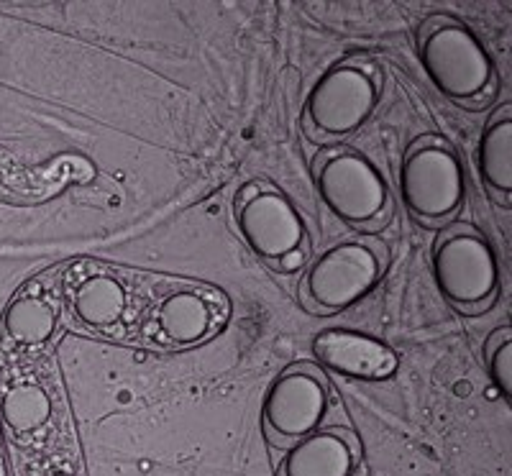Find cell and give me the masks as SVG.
Returning <instances> with one entry per match:
<instances>
[{
  "mask_svg": "<svg viewBox=\"0 0 512 476\" xmlns=\"http://www.w3.org/2000/svg\"><path fill=\"white\" fill-rule=\"evenodd\" d=\"M418 57L433 85L454 100L477 98L492 80L489 54L472 31L451 18H436L423 26Z\"/></svg>",
  "mask_w": 512,
  "mask_h": 476,
  "instance_id": "1",
  "label": "cell"
},
{
  "mask_svg": "<svg viewBox=\"0 0 512 476\" xmlns=\"http://www.w3.org/2000/svg\"><path fill=\"white\" fill-rule=\"evenodd\" d=\"M433 277L446 300L472 308L492 300L500 282L495 251L469 226H451L433 246Z\"/></svg>",
  "mask_w": 512,
  "mask_h": 476,
  "instance_id": "2",
  "label": "cell"
},
{
  "mask_svg": "<svg viewBox=\"0 0 512 476\" xmlns=\"http://www.w3.org/2000/svg\"><path fill=\"white\" fill-rule=\"evenodd\" d=\"M400 190L405 205L425 221L454 213L464 200V172L451 146L433 136L415 141L402 159Z\"/></svg>",
  "mask_w": 512,
  "mask_h": 476,
  "instance_id": "3",
  "label": "cell"
},
{
  "mask_svg": "<svg viewBox=\"0 0 512 476\" xmlns=\"http://www.w3.org/2000/svg\"><path fill=\"white\" fill-rule=\"evenodd\" d=\"M315 187L323 203L349 223L374 221L387 205V185L372 162L349 149H328L315 159Z\"/></svg>",
  "mask_w": 512,
  "mask_h": 476,
  "instance_id": "4",
  "label": "cell"
},
{
  "mask_svg": "<svg viewBox=\"0 0 512 476\" xmlns=\"http://www.w3.org/2000/svg\"><path fill=\"white\" fill-rule=\"evenodd\" d=\"M382 274L379 249L369 241H344L315 259L303 295L318 310H344L374 287Z\"/></svg>",
  "mask_w": 512,
  "mask_h": 476,
  "instance_id": "5",
  "label": "cell"
},
{
  "mask_svg": "<svg viewBox=\"0 0 512 476\" xmlns=\"http://www.w3.org/2000/svg\"><path fill=\"white\" fill-rule=\"evenodd\" d=\"M328 387L313 364H295L274 379L264 400V428L274 443H295L323 423Z\"/></svg>",
  "mask_w": 512,
  "mask_h": 476,
  "instance_id": "6",
  "label": "cell"
},
{
  "mask_svg": "<svg viewBox=\"0 0 512 476\" xmlns=\"http://www.w3.org/2000/svg\"><path fill=\"white\" fill-rule=\"evenodd\" d=\"M377 98L379 88L372 72L356 64H336L310 90L305 116L320 134L344 136L372 116Z\"/></svg>",
  "mask_w": 512,
  "mask_h": 476,
  "instance_id": "7",
  "label": "cell"
},
{
  "mask_svg": "<svg viewBox=\"0 0 512 476\" xmlns=\"http://www.w3.org/2000/svg\"><path fill=\"white\" fill-rule=\"evenodd\" d=\"M236 228L251 251L269 262L300 249L305 238L303 218L274 187L249 185L236 198Z\"/></svg>",
  "mask_w": 512,
  "mask_h": 476,
  "instance_id": "8",
  "label": "cell"
},
{
  "mask_svg": "<svg viewBox=\"0 0 512 476\" xmlns=\"http://www.w3.org/2000/svg\"><path fill=\"white\" fill-rule=\"evenodd\" d=\"M313 354L333 372L367 382L387 379L397 369V356L390 346L356 331H320L313 338Z\"/></svg>",
  "mask_w": 512,
  "mask_h": 476,
  "instance_id": "9",
  "label": "cell"
},
{
  "mask_svg": "<svg viewBox=\"0 0 512 476\" xmlns=\"http://www.w3.org/2000/svg\"><path fill=\"white\" fill-rule=\"evenodd\" d=\"M356 464V443L346 430H313L292 443L280 476H351Z\"/></svg>",
  "mask_w": 512,
  "mask_h": 476,
  "instance_id": "10",
  "label": "cell"
},
{
  "mask_svg": "<svg viewBox=\"0 0 512 476\" xmlns=\"http://www.w3.org/2000/svg\"><path fill=\"white\" fill-rule=\"evenodd\" d=\"M126 310V292L121 282L108 274H93L72 297V313L88 328H108L118 323Z\"/></svg>",
  "mask_w": 512,
  "mask_h": 476,
  "instance_id": "11",
  "label": "cell"
},
{
  "mask_svg": "<svg viewBox=\"0 0 512 476\" xmlns=\"http://www.w3.org/2000/svg\"><path fill=\"white\" fill-rule=\"evenodd\" d=\"M210 308L198 292H172L157 310L159 331L175 343L200 341L210 331Z\"/></svg>",
  "mask_w": 512,
  "mask_h": 476,
  "instance_id": "12",
  "label": "cell"
},
{
  "mask_svg": "<svg viewBox=\"0 0 512 476\" xmlns=\"http://www.w3.org/2000/svg\"><path fill=\"white\" fill-rule=\"evenodd\" d=\"M479 172L489 187L512 190V121L510 111H500L479 139Z\"/></svg>",
  "mask_w": 512,
  "mask_h": 476,
  "instance_id": "13",
  "label": "cell"
},
{
  "mask_svg": "<svg viewBox=\"0 0 512 476\" xmlns=\"http://www.w3.org/2000/svg\"><path fill=\"white\" fill-rule=\"evenodd\" d=\"M54 328H57V313L41 297H16L3 313V333L21 346H39L49 341Z\"/></svg>",
  "mask_w": 512,
  "mask_h": 476,
  "instance_id": "14",
  "label": "cell"
},
{
  "mask_svg": "<svg viewBox=\"0 0 512 476\" xmlns=\"http://www.w3.org/2000/svg\"><path fill=\"white\" fill-rule=\"evenodd\" d=\"M3 420L16 433H31L41 428L52 415V402L39 384H16L3 395Z\"/></svg>",
  "mask_w": 512,
  "mask_h": 476,
  "instance_id": "15",
  "label": "cell"
},
{
  "mask_svg": "<svg viewBox=\"0 0 512 476\" xmlns=\"http://www.w3.org/2000/svg\"><path fill=\"white\" fill-rule=\"evenodd\" d=\"M487 364L489 377L500 389L502 397H510L512 392V338L510 328H500L495 331L492 341L487 343Z\"/></svg>",
  "mask_w": 512,
  "mask_h": 476,
  "instance_id": "16",
  "label": "cell"
},
{
  "mask_svg": "<svg viewBox=\"0 0 512 476\" xmlns=\"http://www.w3.org/2000/svg\"><path fill=\"white\" fill-rule=\"evenodd\" d=\"M280 269L282 272H287V274H292V272H297V269H303V264H305V251H303V246H300V249H295V251H290V254H285L280 259Z\"/></svg>",
  "mask_w": 512,
  "mask_h": 476,
  "instance_id": "17",
  "label": "cell"
},
{
  "mask_svg": "<svg viewBox=\"0 0 512 476\" xmlns=\"http://www.w3.org/2000/svg\"><path fill=\"white\" fill-rule=\"evenodd\" d=\"M52 476H72V474H52Z\"/></svg>",
  "mask_w": 512,
  "mask_h": 476,
  "instance_id": "18",
  "label": "cell"
}]
</instances>
